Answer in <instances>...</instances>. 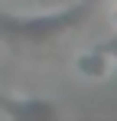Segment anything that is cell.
Wrapping results in <instances>:
<instances>
[{"mask_svg": "<svg viewBox=\"0 0 117 121\" xmlns=\"http://www.w3.org/2000/svg\"><path fill=\"white\" fill-rule=\"evenodd\" d=\"M107 13H111V23H114V30H117V0H111V10Z\"/></svg>", "mask_w": 117, "mask_h": 121, "instance_id": "7a4b0ae2", "label": "cell"}, {"mask_svg": "<svg viewBox=\"0 0 117 121\" xmlns=\"http://www.w3.org/2000/svg\"><path fill=\"white\" fill-rule=\"evenodd\" d=\"M75 69H78L81 79L101 82V79H107V72H111V56L101 52V49H85V52L75 56Z\"/></svg>", "mask_w": 117, "mask_h": 121, "instance_id": "6da1fadb", "label": "cell"}]
</instances>
